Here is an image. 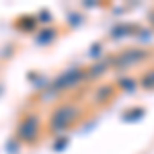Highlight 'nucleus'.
Segmentation results:
<instances>
[{
  "instance_id": "nucleus-8",
  "label": "nucleus",
  "mask_w": 154,
  "mask_h": 154,
  "mask_svg": "<svg viewBox=\"0 0 154 154\" xmlns=\"http://www.w3.org/2000/svg\"><path fill=\"white\" fill-rule=\"evenodd\" d=\"M111 70V66H109V60H97V62H93L88 68H86V78L88 80H99L101 76H105L107 72Z\"/></svg>"
},
{
  "instance_id": "nucleus-9",
  "label": "nucleus",
  "mask_w": 154,
  "mask_h": 154,
  "mask_svg": "<svg viewBox=\"0 0 154 154\" xmlns=\"http://www.w3.org/2000/svg\"><path fill=\"white\" fill-rule=\"evenodd\" d=\"M113 84H115V88H117L119 93H125V95H131V93H136V91L140 88V86H138V78L128 76V74H121Z\"/></svg>"
},
{
  "instance_id": "nucleus-16",
  "label": "nucleus",
  "mask_w": 154,
  "mask_h": 154,
  "mask_svg": "<svg viewBox=\"0 0 154 154\" xmlns=\"http://www.w3.org/2000/svg\"><path fill=\"white\" fill-rule=\"evenodd\" d=\"M82 23H84V17L80 12H70V14H68V25H70V27H80Z\"/></svg>"
},
{
  "instance_id": "nucleus-17",
  "label": "nucleus",
  "mask_w": 154,
  "mask_h": 154,
  "mask_svg": "<svg viewBox=\"0 0 154 154\" xmlns=\"http://www.w3.org/2000/svg\"><path fill=\"white\" fill-rule=\"evenodd\" d=\"M19 150H21V144L17 142L14 138H11V140L6 142V152L8 154H19Z\"/></svg>"
},
{
  "instance_id": "nucleus-13",
  "label": "nucleus",
  "mask_w": 154,
  "mask_h": 154,
  "mask_svg": "<svg viewBox=\"0 0 154 154\" xmlns=\"http://www.w3.org/2000/svg\"><path fill=\"white\" fill-rule=\"evenodd\" d=\"M68 146H70V138L64 134V136H56V138H54V142H51V150H54V152H64Z\"/></svg>"
},
{
  "instance_id": "nucleus-3",
  "label": "nucleus",
  "mask_w": 154,
  "mask_h": 154,
  "mask_svg": "<svg viewBox=\"0 0 154 154\" xmlns=\"http://www.w3.org/2000/svg\"><path fill=\"white\" fill-rule=\"evenodd\" d=\"M84 82H88L86 78V68L84 66H68L66 70H62L54 78L49 80V86L56 95H64V93H70V91H76L80 88Z\"/></svg>"
},
{
  "instance_id": "nucleus-10",
  "label": "nucleus",
  "mask_w": 154,
  "mask_h": 154,
  "mask_svg": "<svg viewBox=\"0 0 154 154\" xmlns=\"http://www.w3.org/2000/svg\"><path fill=\"white\" fill-rule=\"evenodd\" d=\"M14 27H17L19 31H23V33H35L39 23H37L35 14H23V17H19V19L14 21Z\"/></svg>"
},
{
  "instance_id": "nucleus-18",
  "label": "nucleus",
  "mask_w": 154,
  "mask_h": 154,
  "mask_svg": "<svg viewBox=\"0 0 154 154\" xmlns=\"http://www.w3.org/2000/svg\"><path fill=\"white\" fill-rule=\"evenodd\" d=\"M82 6L84 8H97L99 2H97V0H88V2H82Z\"/></svg>"
},
{
  "instance_id": "nucleus-6",
  "label": "nucleus",
  "mask_w": 154,
  "mask_h": 154,
  "mask_svg": "<svg viewBox=\"0 0 154 154\" xmlns=\"http://www.w3.org/2000/svg\"><path fill=\"white\" fill-rule=\"evenodd\" d=\"M142 27L136 23H117L111 29V39H123V37H136Z\"/></svg>"
},
{
  "instance_id": "nucleus-5",
  "label": "nucleus",
  "mask_w": 154,
  "mask_h": 154,
  "mask_svg": "<svg viewBox=\"0 0 154 154\" xmlns=\"http://www.w3.org/2000/svg\"><path fill=\"white\" fill-rule=\"evenodd\" d=\"M115 95H117V88H115L113 82L99 84V86L95 88V93H93V105L95 107H105L115 99Z\"/></svg>"
},
{
  "instance_id": "nucleus-15",
  "label": "nucleus",
  "mask_w": 154,
  "mask_h": 154,
  "mask_svg": "<svg viewBox=\"0 0 154 154\" xmlns=\"http://www.w3.org/2000/svg\"><path fill=\"white\" fill-rule=\"evenodd\" d=\"M37 17V23H43V25H48L49 27V23H51V19H54V14H51V12L48 11V8H43V11H39L35 14Z\"/></svg>"
},
{
  "instance_id": "nucleus-11",
  "label": "nucleus",
  "mask_w": 154,
  "mask_h": 154,
  "mask_svg": "<svg viewBox=\"0 0 154 154\" xmlns=\"http://www.w3.org/2000/svg\"><path fill=\"white\" fill-rule=\"evenodd\" d=\"M144 115H146V109L144 107H130V109H125L121 113V119L125 123H134V121H140Z\"/></svg>"
},
{
  "instance_id": "nucleus-12",
  "label": "nucleus",
  "mask_w": 154,
  "mask_h": 154,
  "mask_svg": "<svg viewBox=\"0 0 154 154\" xmlns=\"http://www.w3.org/2000/svg\"><path fill=\"white\" fill-rule=\"evenodd\" d=\"M138 86L144 91H154V68H148L142 72V76L138 78Z\"/></svg>"
},
{
  "instance_id": "nucleus-7",
  "label": "nucleus",
  "mask_w": 154,
  "mask_h": 154,
  "mask_svg": "<svg viewBox=\"0 0 154 154\" xmlns=\"http://www.w3.org/2000/svg\"><path fill=\"white\" fill-rule=\"evenodd\" d=\"M60 35V31H58V27H43V29H39L35 33V37H33V41H35L37 45H49V43H54L56 39H58Z\"/></svg>"
},
{
  "instance_id": "nucleus-2",
  "label": "nucleus",
  "mask_w": 154,
  "mask_h": 154,
  "mask_svg": "<svg viewBox=\"0 0 154 154\" xmlns=\"http://www.w3.org/2000/svg\"><path fill=\"white\" fill-rule=\"evenodd\" d=\"M43 121L41 115L37 111H27L23 113L19 121H17V128H14V140L21 144V146H35L41 136H43Z\"/></svg>"
},
{
  "instance_id": "nucleus-1",
  "label": "nucleus",
  "mask_w": 154,
  "mask_h": 154,
  "mask_svg": "<svg viewBox=\"0 0 154 154\" xmlns=\"http://www.w3.org/2000/svg\"><path fill=\"white\" fill-rule=\"evenodd\" d=\"M84 117L82 107L78 105L76 101H62L51 109L48 117V125L45 130L56 138V136H64V131L76 128Z\"/></svg>"
},
{
  "instance_id": "nucleus-14",
  "label": "nucleus",
  "mask_w": 154,
  "mask_h": 154,
  "mask_svg": "<svg viewBox=\"0 0 154 154\" xmlns=\"http://www.w3.org/2000/svg\"><path fill=\"white\" fill-rule=\"evenodd\" d=\"M88 54H91V58H95V62L97 60H103V43H101V41L93 43L91 49H88Z\"/></svg>"
},
{
  "instance_id": "nucleus-4",
  "label": "nucleus",
  "mask_w": 154,
  "mask_h": 154,
  "mask_svg": "<svg viewBox=\"0 0 154 154\" xmlns=\"http://www.w3.org/2000/svg\"><path fill=\"white\" fill-rule=\"evenodd\" d=\"M152 56V51L148 48H125L117 51V54H113V56H109V66H111V70H117V72H128L131 68H136V66H140L144 62H148Z\"/></svg>"
}]
</instances>
